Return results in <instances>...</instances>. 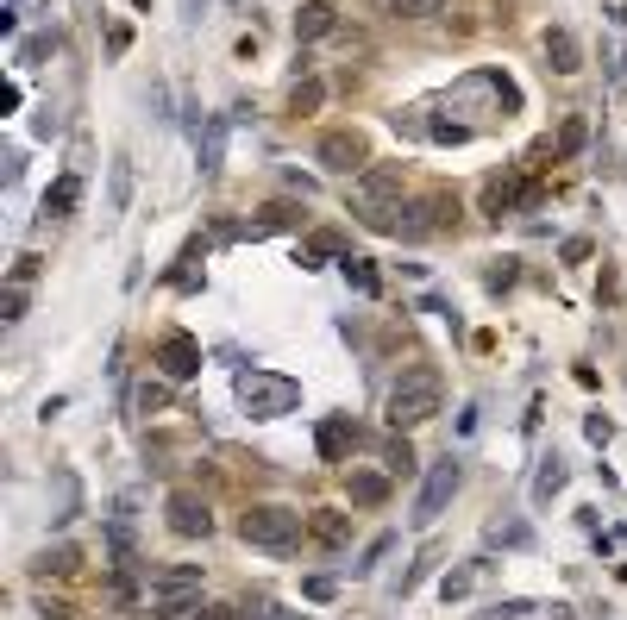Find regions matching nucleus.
Listing matches in <instances>:
<instances>
[{
	"label": "nucleus",
	"mask_w": 627,
	"mask_h": 620,
	"mask_svg": "<svg viewBox=\"0 0 627 620\" xmlns=\"http://www.w3.org/2000/svg\"><path fill=\"white\" fill-rule=\"evenodd\" d=\"M439 401H446V376H439L433 364H408V370L396 376V389H389L383 414H389V426H396V433H408V426H421V420L439 414Z\"/></svg>",
	"instance_id": "nucleus-1"
},
{
	"label": "nucleus",
	"mask_w": 627,
	"mask_h": 620,
	"mask_svg": "<svg viewBox=\"0 0 627 620\" xmlns=\"http://www.w3.org/2000/svg\"><path fill=\"white\" fill-rule=\"evenodd\" d=\"M232 395H239V408L251 420H283L301 408V383L283 370H264V364H245L239 376H232Z\"/></svg>",
	"instance_id": "nucleus-2"
},
{
	"label": "nucleus",
	"mask_w": 627,
	"mask_h": 620,
	"mask_svg": "<svg viewBox=\"0 0 627 620\" xmlns=\"http://www.w3.org/2000/svg\"><path fill=\"white\" fill-rule=\"evenodd\" d=\"M402 163H370L364 176H352V213L377 232H396V213H402Z\"/></svg>",
	"instance_id": "nucleus-3"
},
{
	"label": "nucleus",
	"mask_w": 627,
	"mask_h": 620,
	"mask_svg": "<svg viewBox=\"0 0 627 620\" xmlns=\"http://www.w3.org/2000/svg\"><path fill=\"white\" fill-rule=\"evenodd\" d=\"M301 533H308V520L295 508H276V502H258V508L239 514V539L258 545V552H276V558H289L301 545Z\"/></svg>",
	"instance_id": "nucleus-4"
},
{
	"label": "nucleus",
	"mask_w": 627,
	"mask_h": 620,
	"mask_svg": "<svg viewBox=\"0 0 627 620\" xmlns=\"http://www.w3.org/2000/svg\"><path fill=\"white\" fill-rule=\"evenodd\" d=\"M540 201H546V188L533 182V176H521L515 163H508V170H490V176H483V188H477V213H483V220L527 213V207H540Z\"/></svg>",
	"instance_id": "nucleus-5"
},
{
	"label": "nucleus",
	"mask_w": 627,
	"mask_h": 620,
	"mask_svg": "<svg viewBox=\"0 0 627 620\" xmlns=\"http://www.w3.org/2000/svg\"><path fill=\"white\" fill-rule=\"evenodd\" d=\"M195 608H201V564H164L151 577V614L176 620V614H195Z\"/></svg>",
	"instance_id": "nucleus-6"
},
{
	"label": "nucleus",
	"mask_w": 627,
	"mask_h": 620,
	"mask_svg": "<svg viewBox=\"0 0 627 620\" xmlns=\"http://www.w3.org/2000/svg\"><path fill=\"white\" fill-rule=\"evenodd\" d=\"M151 364H157V376H164V383H195V376H201V339L176 326V332H164V339H157Z\"/></svg>",
	"instance_id": "nucleus-7"
},
{
	"label": "nucleus",
	"mask_w": 627,
	"mask_h": 620,
	"mask_svg": "<svg viewBox=\"0 0 627 620\" xmlns=\"http://www.w3.org/2000/svg\"><path fill=\"white\" fill-rule=\"evenodd\" d=\"M452 101L464 107V101H490V113H521V88L502 76V69H471V76H464L458 88H452Z\"/></svg>",
	"instance_id": "nucleus-8"
},
{
	"label": "nucleus",
	"mask_w": 627,
	"mask_h": 620,
	"mask_svg": "<svg viewBox=\"0 0 627 620\" xmlns=\"http://www.w3.org/2000/svg\"><path fill=\"white\" fill-rule=\"evenodd\" d=\"M452 495H458V464L452 458H439L433 470H427V483H421V502H414V527H439V514L452 508Z\"/></svg>",
	"instance_id": "nucleus-9"
},
{
	"label": "nucleus",
	"mask_w": 627,
	"mask_h": 620,
	"mask_svg": "<svg viewBox=\"0 0 627 620\" xmlns=\"http://www.w3.org/2000/svg\"><path fill=\"white\" fill-rule=\"evenodd\" d=\"M164 527H170L176 539H207V533H214V508H207V495H195V489H170Z\"/></svg>",
	"instance_id": "nucleus-10"
},
{
	"label": "nucleus",
	"mask_w": 627,
	"mask_h": 620,
	"mask_svg": "<svg viewBox=\"0 0 627 620\" xmlns=\"http://www.w3.org/2000/svg\"><path fill=\"white\" fill-rule=\"evenodd\" d=\"M458 213V201L452 195H427V201H414V207H402L396 213V238H408V245H421V238H433L439 226H446Z\"/></svg>",
	"instance_id": "nucleus-11"
},
{
	"label": "nucleus",
	"mask_w": 627,
	"mask_h": 620,
	"mask_svg": "<svg viewBox=\"0 0 627 620\" xmlns=\"http://www.w3.org/2000/svg\"><path fill=\"white\" fill-rule=\"evenodd\" d=\"M314 157L327 163V170H339V176H364L370 170V145H364V132H327L314 145Z\"/></svg>",
	"instance_id": "nucleus-12"
},
{
	"label": "nucleus",
	"mask_w": 627,
	"mask_h": 620,
	"mask_svg": "<svg viewBox=\"0 0 627 620\" xmlns=\"http://www.w3.org/2000/svg\"><path fill=\"white\" fill-rule=\"evenodd\" d=\"M540 57H546V69H552V76H577V69H584V44H577L565 26H546V38H540Z\"/></svg>",
	"instance_id": "nucleus-13"
},
{
	"label": "nucleus",
	"mask_w": 627,
	"mask_h": 620,
	"mask_svg": "<svg viewBox=\"0 0 627 620\" xmlns=\"http://www.w3.org/2000/svg\"><path fill=\"white\" fill-rule=\"evenodd\" d=\"M358 439H364L358 420L352 414H333V420H320V439L314 445H320V458H327V464H339V458H352V451H358Z\"/></svg>",
	"instance_id": "nucleus-14"
},
{
	"label": "nucleus",
	"mask_w": 627,
	"mask_h": 620,
	"mask_svg": "<svg viewBox=\"0 0 627 620\" xmlns=\"http://www.w3.org/2000/svg\"><path fill=\"white\" fill-rule=\"evenodd\" d=\"M226 126H232V113H207V126L195 132V151H201V176H214V170H220V157H226Z\"/></svg>",
	"instance_id": "nucleus-15"
},
{
	"label": "nucleus",
	"mask_w": 627,
	"mask_h": 620,
	"mask_svg": "<svg viewBox=\"0 0 627 620\" xmlns=\"http://www.w3.org/2000/svg\"><path fill=\"white\" fill-rule=\"evenodd\" d=\"M339 26V7L333 0H308V7L295 13V44H314V38H327Z\"/></svg>",
	"instance_id": "nucleus-16"
},
{
	"label": "nucleus",
	"mask_w": 627,
	"mask_h": 620,
	"mask_svg": "<svg viewBox=\"0 0 627 620\" xmlns=\"http://www.w3.org/2000/svg\"><path fill=\"white\" fill-rule=\"evenodd\" d=\"M345 495H352V508H383L389 502V470H352L345 476Z\"/></svg>",
	"instance_id": "nucleus-17"
},
{
	"label": "nucleus",
	"mask_w": 627,
	"mask_h": 620,
	"mask_svg": "<svg viewBox=\"0 0 627 620\" xmlns=\"http://www.w3.org/2000/svg\"><path fill=\"white\" fill-rule=\"evenodd\" d=\"M320 257H352V245H345V232H333V226H320L308 245H295V264L301 270H320Z\"/></svg>",
	"instance_id": "nucleus-18"
},
{
	"label": "nucleus",
	"mask_w": 627,
	"mask_h": 620,
	"mask_svg": "<svg viewBox=\"0 0 627 620\" xmlns=\"http://www.w3.org/2000/svg\"><path fill=\"white\" fill-rule=\"evenodd\" d=\"M76 201H82V176L69 170V176H57L51 188H44V220H69V213H76Z\"/></svg>",
	"instance_id": "nucleus-19"
},
{
	"label": "nucleus",
	"mask_w": 627,
	"mask_h": 620,
	"mask_svg": "<svg viewBox=\"0 0 627 620\" xmlns=\"http://www.w3.org/2000/svg\"><path fill=\"white\" fill-rule=\"evenodd\" d=\"M201 257H207V245H201V238H189V245H182V257H176V264L164 270V282H176L182 295H195V289H201V270H195Z\"/></svg>",
	"instance_id": "nucleus-20"
},
{
	"label": "nucleus",
	"mask_w": 627,
	"mask_h": 620,
	"mask_svg": "<svg viewBox=\"0 0 627 620\" xmlns=\"http://www.w3.org/2000/svg\"><path fill=\"white\" fill-rule=\"evenodd\" d=\"M308 533L327 545V552H339V545L352 539V520H345L339 508H314V514H308Z\"/></svg>",
	"instance_id": "nucleus-21"
},
{
	"label": "nucleus",
	"mask_w": 627,
	"mask_h": 620,
	"mask_svg": "<svg viewBox=\"0 0 627 620\" xmlns=\"http://www.w3.org/2000/svg\"><path fill=\"white\" fill-rule=\"evenodd\" d=\"M483 570H490V558H471L464 570H446V577H439V595H446V602H464V595L477 589V577Z\"/></svg>",
	"instance_id": "nucleus-22"
},
{
	"label": "nucleus",
	"mask_w": 627,
	"mask_h": 620,
	"mask_svg": "<svg viewBox=\"0 0 627 620\" xmlns=\"http://www.w3.org/2000/svg\"><path fill=\"white\" fill-rule=\"evenodd\" d=\"M76 514H82V483H76V470H57V514H51V527H69Z\"/></svg>",
	"instance_id": "nucleus-23"
},
{
	"label": "nucleus",
	"mask_w": 627,
	"mask_h": 620,
	"mask_svg": "<svg viewBox=\"0 0 627 620\" xmlns=\"http://www.w3.org/2000/svg\"><path fill=\"white\" fill-rule=\"evenodd\" d=\"M132 207V157H113L107 170V213H126Z\"/></svg>",
	"instance_id": "nucleus-24"
},
{
	"label": "nucleus",
	"mask_w": 627,
	"mask_h": 620,
	"mask_svg": "<svg viewBox=\"0 0 627 620\" xmlns=\"http://www.w3.org/2000/svg\"><path fill=\"white\" fill-rule=\"evenodd\" d=\"M565 458H559V451H552V458H540V470H533V502H552V495H559L565 489Z\"/></svg>",
	"instance_id": "nucleus-25"
},
{
	"label": "nucleus",
	"mask_w": 627,
	"mask_h": 620,
	"mask_svg": "<svg viewBox=\"0 0 627 620\" xmlns=\"http://www.w3.org/2000/svg\"><path fill=\"white\" fill-rule=\"evenodd\" d=\"M76 564H82V558H76V545H44V552L32 558V570H38V577H69Z\"/></svg>",
	"instance_id": "nucleus-26"
},
{
	"label": "nucleus",
	"mask_w": 627,
	"mask_h": 620,
	"mask_svg": "<svg viewBox=\"0 0 627 620\" xmlns=\"http://www.w3.org/2000/svg\"><path fill=\"white\" fill-rule=\"evenodd\" d=\"M339 270H345V282H352L358 295H383V276H377L370 257H339Z\"/></svg>",
	"instance_id": "nucleus-27"
},
{
	"label": "nucleus",
	"mask_w": 627,
	"mask_h": 620,
	"mask_svg": "<svg viewBox=\"0 0 627 620\" xmlns=\"http://www.w3.org/2000/svg\"><path fill=\"white\" fill-rule=\"evenodd\" d=\"M602 69H609V82L627 94V38H621V32L602 38Z\"/></svg>",
	"instance_id": "nucleus-28"
},
{
	"label": "nucleus",
	"mask_w": 627,
	"mask_h": 620,
	"mask_svg": "<svg viewBox=\"0 0 627 620\" xmlns=\"http://www.w3.org/2000/svg\"><path fill=\"white\" fill-rule=\"evenodd\" d=\"M584 145H590V119H584V113H571L565 126H559V145H552V151H559V157H577Z\"/></svg>",
	"instance_id": "nucleus-29"
},
{
	"label": "nucleus",
	"mask_w": 627,
	"mask_h": 620,
	"mask_svg": "<svg viewBox=\"0 0 627 620\" xmlns=\"http://www.w3.org/2000/svg\"><path fill=\"white\" fill-rule=\"evenodd\" d=\"M383 470L389 476H414V445H408V433H396L383 445Z\"/></svg>",
	"instance_id": "nucleus-30"
},
{
	"label": "nucleus",
	"mask_w": 627,
	"mask_h": 620,
	"mask_svg": "<svg viewBox=\"0 0 627 620\" xmlns=\"http://www.w3.org/2000/svg\"><path fill=\"white\" fill-rule=\"evenodd\" d=\"M490 545H508V552H515V545H533V527L527 520H490Z\"/></svg>",
	"instance_id": "nucleus-31"
},
{
	"label": "nucleus",
	"mask_w": 627,
	"mask_h": 620,
	"mask_svg": "<svg viewBox=\"0 0 627 620\" xmlns=\"http://www.w3.org/2000/svg\"><path fill=\"white\" fill-rule=\"evenodd\" d=\"M132 408H138V414H164V408H170V383H138V389H132Z\"/></svg>",
	"instance_id": "nucleus-32"
},
{
	"label": "nucleus",
	"mask_w": 627,
	"mask_h": 620,
	"mask_svg": "<svg viewBox=\"0 0 627 620\" xmlns=\"http://www.w3.org/2000/svg\"><path fill=\"white\" fill-rule=\"evenodd\" d=\"M427 138L433 145H471V126L464 119H427Z\"/></svg>",
	"instance_id": "nucleus-33"
},
{
	"label": "nucleus",
	"mask_w": 627,
	"mask_h": 620,
	"mask_svg": "<svg viewBox=\"0 0 627 620\" xmlns=\"http://www.w3.org/2000/svg\"><path fill=\"white\" fill-rule=\"evenodd\" d=\"M389 13H396V19H439V13H446V0H389Z\"/></svg>",
	"instance_id": "nucleus-34"
},
{
	"label": "nucleus",
	"mask_w": 627,
	"mask_h": 620,
	"mask_svg": "<svg viewBox=\"0 0 627 620\" xmlns=\"http://www.w3.org/2000/svg\"><path fill=\"white\" fill-rule=\"evenodd\" d=\"M57 51V32H38V38H26V44H19V69H32V63H44V57H51Z\"/></svg>",
	"instance_id": "nucleus-35"
},
{
	"label": "nucleus",
	"mask_w": 627,
	"mask_h": 620,
	"mask_svg": "<svg viewBox=\"0 0 627 620\" xmlns=\"http://www.w3.org/2000/svg\"><path fill=\"white\" fill-rule=\"evenodd\" d=\"M320 101H327V88H320V82L308 76V82H295V94H289V113H314Z\"/></svg>",
	"instance_id": "nucleus-36"
},
{
	"label": "nucleus",
	"mask_w": 627,
	"mask_h": 620,
	"mask_svg": "<svg viewBox=\"0 0 627 620\" xmlns=\"http://www.w3.org/2000/svg\"><path fill=\"white\" fill-rule=\"evenodd\" d=\"M433 564H439V552H433V545H427V552H421V558H414V570H408V577H402V589H396V595H414V589H421V583L433 577Z\"/></svg>",
	"instance_id": "nucleus-37"
},
{
	"label": "nucleus",
	"mask_w": 627,
	"mask_h": 620,
	"mask_svg": "<svg viewBox=\"0 0 627 620\" xmlns=\"http://www.w3.org/2000/svg\"><path fill=\"white\" fill-rule=\"evenodd\" d=\"M0 320H26V289H19V282H7V295H0Z\"/></svg>",
	"instance_id": "nucleus-38"
},
{
	"label": "nucleus",
	"mask_w": 627,
	"mask_h": 620,
	"mask_svg": "<svg viewBox=\"0 0 627 620\" xmlns=\"http://www.w3.org/2000/svg\"><path fill=\"white\" fill-rule=\"evenodd\" d=\"M301 595H308V602H333V595H339V577H301Z\"/></svg>",
	"instance_id": "nucleus-39"
},
{
	"label": "nucleus",
	"mask_w": 627,
	"mask_h": 620,
	"mask_svg": "<svg viewBox=\"0 0 627 620\" xmlns=\"http://www.w3.org/2000/svg\"><path fill=\"white\" fill-rule=\"evenodd\" d=\"M584 439H590V445H609V439H615V420H609V414H590V420H584Z\"/></svg>",
	"instance_id": "nucleus-40"
},
{
	"label": "nucleus",
	"mask_w": 627,
	"mask_h": 620,
	"mask_svg": "<svg viewBox=\"0 0 627 620\" xmlns=\"http://www.w3.org/2000/svg\"><path fill=\"white\" fill-rule=\"evenodd\" d=\"M515 276H521V270H515V257H502V264H496L490 276H483V282H490V289L502 295V289H515Z\"/></svg>",
	"instance_id": "nucleus-41"
},
{
	"label": "nucleus",
	"mask_w": 627,
	"mask_h": 620,
	"mask_svg": "<svg viewBox=\"0 0 627 620\" xmlns=\"http://www.w3.org/2000/svg\"><path fill=\"white\" fill-rule=\"evenodd\" d=\"M389 545H396L389 533H383V539H370V545H364V564H352V570H358V577H370V570H377V558L389 552Z\"/></svg>",
	"instance_id": "nucleus-42"
},
{
	"label": "nucleus",
	"mask_w": 627,
	"mask_h": 620,
	"mask_svg": "<svg viewBox=\"0 0 627 620\" xmlns=\"http://www.w3.org/2000/svg\"><path fill=\"white\" fill-rule=\"evenodd\" d=\"M38 614H44V620H76V608H69L63 595H38Z\"/></svg>",
	"instance_id": "nucleus-43"
},
{
	"label": "nucleus",
	"mask_w": 627,
	"mask_h": 620,
	"mask_svg": "<svg viewBox=\"0 0 627 620\" xmlns=\"http://www.w3.org/2000/svg\"><path fill=\"white\" fill-rule=\"evenodd\" d=\"M132 51V26H107V57H126Z\"/></svg>",
	"instance_id": "nucleus-44"
},
{
	"label": "nucleus",
	"mask_w": 627,
	"mask_h": 620,
	"mask_svg": "<svg viewBox=\"0 0 627 620\" xmlns=\"http://www.w3.org/2000/svg\"><path fill=\"white\" fill-rule=\"evenodd\" d=\"M189 620H245L239 608H226V602H207V608H195Z\"/></svg>",
	"instance_id": "nucleus-45"
},
{
	"label": "nucleus",
	"mask_w": 627,
	"mask_h": 620,
	"mask_svg": "<svg viewBox=\"0 0 627 620\" xmlns=\"http://www.w3.org/2000/svg\"><path fill=\"white\" fill-rule=\"evenodd\" d=\"M38 264H44V257H32V251L13 264V282H19V289H26V282H38Z\"/></svg>",
	"instance_id": "nucleus-46"
},
{
	"label": "nucleus",
	"mask_w": 627,
	"mask_h": 620,
	"mask_svg": "<svg viewBox=\"0 0 627 620\" xmlns=\"http://www.w3.org/2000/svg\"><path fill=\"white\" fill-rule=\"evenodd\" d=\"M0 176H7V188H13L19 176H26V157H19V151H7V157H0Z\"/></svg>",
	"instance_id": "nucleus-47"
},
{
	"label": "nucleus",
	"mask_w": 627,
	"mask_h": 620,
	"mask_svg": "<svg viewBox=\"0 0 627 620\" xmlns=\"http://www.w3.org/2000/svg\"><path fill=\"white\" fill-rule=\"evenodd\" d=\"M596 245H590V238H565V264H584V257H590Z\"/></svg>",
	"instance_id": "nucleus-48"
},
{
	"label": "nucleus",
	"mask_w": 627,
	"mask_h": 620,
	"mask_svg": "<svg viewBox=\"0 0 627 620\" xmlns=\"http://www.w3.org/2000/svg\"><path fill=\"white\" fill-rule=\"evenodd\" d=\"M515 614H527V602H496L490 614H477V620H515Z\"/></svg>",
	"instance_id": "nucleus-49"
},
{
	"label": "nucleus",
	"mask_w": 627,
	"mask_h": 620,
	"mask_svg": "<svg viewBox=\"0 0 627 620\" xmlns=\"http://www.w3.org/2000/svg\"><path fill=\"white\" fill-rule=\"evenodd\" d=\"M245 620H308V614H295V608H258V614H245Z\"/></svg>",
	"instance_id": "nucleus-50"
},
{
	"label": "nucleus",
	"mask_w": 627,
	"mask_h": 620,
	"mask_svg": "<svg viewBox=\"0 0 627 620\" xmlns=\"http://www.w3.org/2000/svg\"><path fill=\"white\" fill-rule=\"evenodd\" d=\"M132 7H138V13H151V0H132Z\"/></svg>",
	"instance_id": "nucleus-51"
},
{
	"label": "nucleus",
	"mask_w": 627,
	"mask_h": 620,
	"mask_svg": "<svg viewBox=\"0 0 627 620\" xmlns=\"http://www.w3.org/2000/svg\"><path fill=\"white\" fill-rule=\"evenodd\" d=\"M226 7H239V13H245V7H251V0H226Z\"/></svg>",
	"instance_id": "nucleus-52"
},
{
	"label": "nucleus",
	"mask_w": 627,
	"mask_h": 620,
	"mask_svg": "<svg viewBox=\"0 0 627 620\" xmlns=\"http://www.w3.org/2000/svg\"><path fill=\"white\" fill-rule=\"evenodd\" d=\"M7 7H13V13H19V7H26V0H7Z\"/></svg>",
	"instance_id": "nucleus-53"
},
{
	"label": "nucleus",
	"mask_w": 627,
	"mask_h": 620,
	"mask_svg": "<svg viewBox=\"0 0 627 620\" xmlns=\"http://www.w3.org/2000/svg\"><path fill=\"white\" fill-rule=\"evenodd\" d=\"M621 26H627V7H621Z\"/></svg>",
	"instance_id": "nucleus-54"
}]
</instances>
